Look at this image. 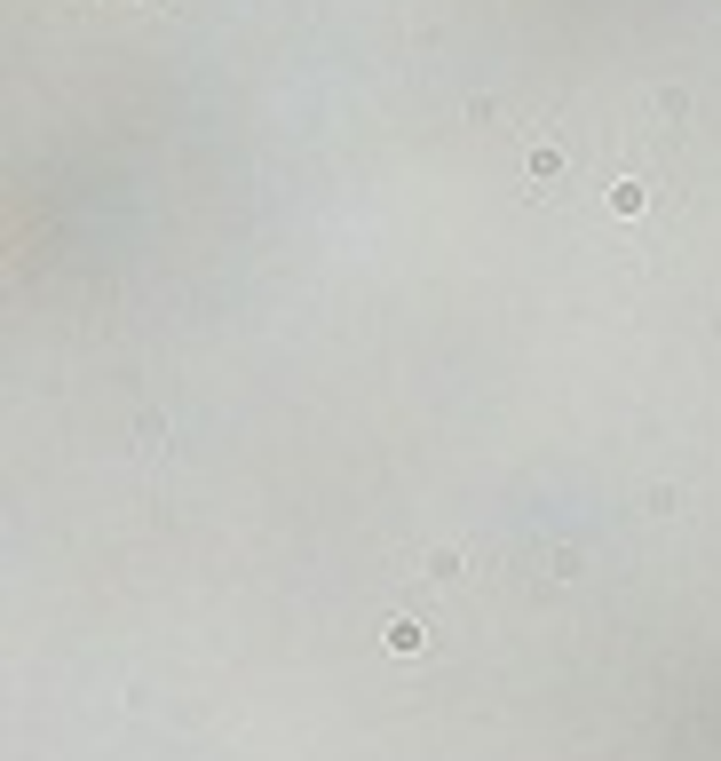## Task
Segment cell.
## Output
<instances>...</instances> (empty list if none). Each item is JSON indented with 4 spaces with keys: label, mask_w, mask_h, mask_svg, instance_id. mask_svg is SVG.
<instances>
[{
    "label": "cell",
    "mask_w": 721,
    "mask_h": 761,
    "mask_svg": "<svg viewBox=\"0 0 721 761\" xmlns=\"http://www.w3.org/2000/svg\"><path fill=\"white\" fill-rule=\"evenodd\" d=\"M523 175H531V183L547 191V183L563 175V143H531V151H523Z\"/></svg>",
    "instance_id": "obj_1"
},
{
    "label": "cell",
    "mask_w": 721,
    "mask_h": 761,
    "mask_svg": "<svg viewBox=\"0 0 721 761\" xmlns=\"http://www.w3.org/2000/svg\"><path fill=\"white\" fill-rule=\"evenodd\" d=\"M642 207H650V183H634V175L611 183V215H642Z\"/></svg>",
    "instance_id": "obj_2"
}]
</instances>
